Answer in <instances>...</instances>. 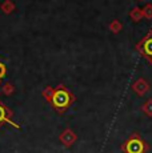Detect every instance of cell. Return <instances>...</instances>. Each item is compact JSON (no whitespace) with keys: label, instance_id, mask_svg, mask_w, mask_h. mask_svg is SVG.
Masks as SVG:
<instances>
[{"label":"cell","instance_id":"8992f818","mask_svg":"<svg viewBox=\"0 0 152 153\" xmlns=\"http://www.w3.org/2000/svg\"><path fill=\"white\" fill-rule=\"evenodd\" d=\"M131 88H132V91L136 93L137 96H140V97H143V96H145L148 92H150L151 89V85L148 83L145 79L140 77L137 79L136 81H133L132 85H131Z\"/></svg>","mask_w":152,"mask_h":153},{"label":"cell","instance_id":"277c9868","mask_svg":"<svg viewBox=\"0 0 152 153\" xmlns=\"http://www.w3.org/2000/svg\"><path fill=\"white\" fill-rule=\"evenodd\" d=\"M4 124L13 126L15 129H20V125L13 121V112L0 100V128Z\"/></svg>","mask_w":152,"mask_h":153},{"label":"cell","instance_id":"5bb4252c","mask_svg":"<svg viewBox=\"0 0 152 153\" xmlns=\"http://www.w3.org/2000/svg\"><path fill=\"white\" fill-rule=\"evenodd\" d=\"M5 75H7V67L0 61V80H3L5 77Z\"/></svg>","mask_w":152,"mask_h":153},{"label":"cell","instance_id":"30bf717a","mask_svg":"<svg viewBox=\"0 0 152 153\" xmlns=\"http://www.w3.org/2000/svg\"><path fill=\"white\" fill-rule=\"evenodd\" d=\"M1 92L4 96H11L15 93V85L12 83H10V81H7V83H4L1 85Z\"/></svg>","mask_w":152,"mask_h":153},{"label":"cell","instance_id":"3957f363","mask_svg":"<svg viewBox=\"0 0 152 153\" xmlns=\"http://www.w3.org/2000/svg\"><path fill=\"white\" fill-rule=\"evenodd\" d=\"M136 51L139 52L150 64H152V29L147 32L143 39L136 44Z\"/></svg>","mask_w":152,"mask_h":153},{"label":"cell","instance_id":"9c48e42d","mask_svg":"<svg viewBox=\"0 0 152 153\" xmlns=\"http://www.w3.org/2000/svg\"><path fill=\"white\" fill-rule=\"evenodd\" d=\"M108 28H110V31L112 32V33H119L123 28V24L119 22V19H113V20H111V23L108 24Z\"/></svg>","mask_w":152,"mask_h":153},{"label":"cell","instance_id":"6da1fadb","mask_svg":"<svg viewBox=\"0 0 152 153\" xmlns=\"http://www.w3.org/2000/svg\"><path fill=\"white\" fill-rule=\"evenodd\" d=\"M76 101V96L66 85L59 84L56 88H54V95L51 97V107L57 112V114H64L69 109L72 104Z\"/></svg>","mask_w":152,"mask_h":153},{"label":"cell","instance_id":"5b68a950","mask_svg":"<svg viewBox=\"0 0 152 153\" xmlns=\"http://www.w3.org/2000/svg\"><path fill=\"white\" fill-rule=\"evenodd\" d=\"M59 141L61 143V145H64L66 148H71L76 141H77V134H76L71 128H66L59 134Z\"/></svg>","mask_w":152,"mask_h":153},{"label":"cell","instance_id":"ba28073f","mask_svg":"<svg viewBox=\"0 0 152 153\" xmlns=\"http://www.w3.org/2000/svg\"><path fill=\"white\" fill-rule=\"evenodd\" d=\"M128 15H130V17L135 23H139L140 20L143 19V12H142V10H140L139 7H133L132 10L130 11V13H128Z\"/></svg>","mask_w":152,"mask_h":153},{"label":"cell","instance_id":"9a60e30c","mask_svg":"<svg viewBox=\"0 0 152 153\" xmlns=\"http://www.w3.org/2000/svg\"><path fill=\"white\" fill-rule=\"evenodd\" d=\"M0 85H1V80H0Z\"/></svg>","mask_w":152,"mask_h":153},{"label":"cell","instance_id":"52a82bcc","mask_svg":"<svg viewBox=\"0 0 152 153\" xmlns=\"http://www.w3.org/2000/svg\"><path fill=\"white\" fill-rule=\"evenodd\" d=\"M0 10H1L3 13L10 15L15 11V3L12 0H4V1L0 4Z\"/></svg>","mask_w":152,"mask_h":153},{"label":"cell","instance_id":"7c38bea8","mask_svg":"<svg viewBox=\"0 0 152 153\" xmlns=\"http://www.w3.org/2000/svg\"><path fill=\"white\" fill-rule=\"evenodd\" d=\"M142 12H143V17L147 20H152V4H145L144 7L142 8Z\"/></svg>","mask_w":152,"mask_h":153},{"label":"cell","instance_id":"8fae6325","mask_svg":"<svg viewBox=\"0 0 152 153\" xmlns=\"http://www.w3.org/2000/svg\"><path fill=\"white\" fill-rule=\"evenodd\" d=\"M140 109H142V112L147 117H152V99H148L147 101L140 107Z\"/></svg>","mask_w":152,"mask_h":153},{"label":"cell","instance_id":"4fadbf2b","mask_svg":"<svg viewBox=\"0 0 152 153\" xmlns=\"http://www.w3.org/2000/svg\"><path fill=\"white\" fill-rule=\"evenodd\" d=\"M42 95H43V97H44L47 101H51V97H52V95H54V87H51V85H48V87H45L44 89H43V92H42Z\"/></svg>","mask_w":152,"mask_h":153},{"label":"cell","instance_id":"2e32d148","mask_svg":"<svg viewBox=\"0 0 152 153\" xmlns=\"http://www.w3.org/2000/svg\"><path fill=\"white\" fill-rule=\"evenodd\" d=\"M140 1H143V0H140Z\"/></svg>","mask_w":152,"mask_h":153},{"label":"cell","instance_id":"7a4b0ae2","mask_svg":"<svg viewBox=\"0 0 152 153\" xmlns=\"http://www.w3.org/2000/svg\"><path fill=\"white\" fill-rule=\"evenodd\" d=\"M123 153H147L151 149V145L139 133H132L120 145Z\"/></svg>","mask_w":152,"mask_h":153}]
</instances>
